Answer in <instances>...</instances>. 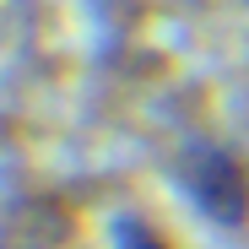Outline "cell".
<instances>
[{"instance_id": "6da1fadb", "label": "cell", "mask_w": 249, "mask_h": 249, "mask_svg": "<svg viewBox=\"0 0 249 249\" xmlns=\"http://www.w3.org/2000/svg\"><path fill=\"white\" fill-rule=\"evenodd\" d=\"M0 249H98L87 222L60 200H33L22 212H11V222L0 228ZM114 249V244H108Z\"/></svg>"}, {"instance_id": "7a4b0ae2", "label": "cell", "mask_w": 249, "mask_h": 249, "mask_svg": "<svg viewBox=\"0 0 249 249\" xmlns=\"http://www.w3.org/2000/svg\"><path fill=\"white\" fill-rule=\"evenodd\" d=\"M114 249H168V244H162L146 222H119L114 228Z\"/></svg>"}]
</instances>
